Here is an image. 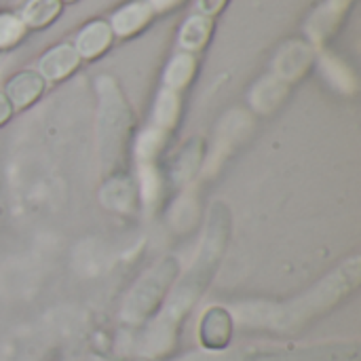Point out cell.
I'll return each instance as SVG.
<instances>
[{
  "instance_id": "1",
  "label": "cell",
  "mask_w": 361,
  "mask_h": 361,
  "mask_svg": "<svg viewBox=\"0 0 361 361\" xmlns=\"http://www.w3.org/2000/svg\"><path fill=\"white\" fill-rule=\"evenodd\" d=\"M233 315L222 307H212L203 313L199 324V341L209 351H224L233 341Z\"/></svg>"
},
{
  "instance_id": "2",
  "label": "cell",
  "mask_w": 361,
  "mask_h": 361,
  "mask_svg": "<svg viewBox=\"0 0 361 361\" xmlns=\"http://www.w3.org/2000/svg\"><path fill=\"white\" fill-rule=\"evenodd\" d=\"M80 55L76 53L74 44L61 42L51 47L38 61V74L44 78V82H59L66 80L70 74H74L80 66Z\"/></svg>"
},
{
  "instance_id": "3",
  "label": "cell",
  "mask_w": 361,
  "mask_h": 361,
  "mask_svg": "<svg viewBox=\"0 0 361 361\" xmlns=\"http://www.w3.org/2000/svg\"><path fill=\"white\" fill-rule=\"evenodd\" d=\"M44 87L47 82L36 70H21L6 82V89L2 93L11 102L13 110H25L40 99Z\"/></svg>"
},
{
  "instance_id": "4",
  "label": "cell",
  "mask_w": 361,
  "mask_h": 361,
  "mask_svg": "<svg viewBox=\"0 0 361 361\" xmlns=\"http://www.w3.org/2000/svg\"><path fill=\"white\" fill-rule=\"evenodd\" d=\"M114 42V32L106 19H93L89 21L72 42L80 59H97L102 57Z\"/></svg>"
},
{
  "instance_id": "5",
  "label": "cell",
  "mask_w": 361,
  "mask_h": 361,
  "mask_svg": "<svg viewBox=\"0 0 361 361\" xmlns=\"http://www.w3.org/2000/svg\"><path fill=\"white\" fill-rule=\"evenodd\" d=\"M152 17H154V11L148 4V0H133L125 6H121L108 23H110L114 36L129 38V36H135L137 32H142L152 21Z\"/></svg>"
},
{
  "instance_id": "6",
  "label": "cell",
  "mask_w": 361,
  "mask_h": 361,
  "mask_svg": "<svg viewBox=\"0 0 361 361\" xmlns=\"http://www.w3.org/2000/svg\"><path fill=\"white\" fill-rule=\"evenodd\" d=\"M61 0H27L19 13V19L27 30H42L61 15Z\"/></svg>"
},
{
  "instance_id": "7",
  "label": "cell",
  "mask_w": 361,
  "mask_h": 361,
  "mask_svg": "<svg viewBox=\"0 0 361 361\" xmlns=\"http://www.w3.org/2000/svg\"><path fill=\"white\" fill-rule=\"evenodd\" d=\"M212 36V19L205 15H192L186 19L180 32V47L186 53L201 51Z\"/></svg>"
},
{
  "instance_id": "8",
  "label": "cell",
  "mask_w": 361,
  "mask_h": 361,
  "mask_svg": "<svg viewBox=\"0 0 361 361\" xmlns=\"http://www.w3.org/2000/svg\"><path fill=\"white\" fill-rule=\"evenodd\" d=\"M197 72V59L192 53H180L171 59L165 72V82L171 91H182L188 87V82L195 78Z\"/></svg>"
},
{
  "instance_id": "9",
  "label": "cell",
  "mask_w": 361,
  "mask_h": 361,
  "mask_svg": "<svg viewBox=\"0 0 361 361\" xmlns=\"http://www.w3.org/2000/svg\"><path fill=\"white\" fill-rule=\"evenodd\" d=\"M27 34V27L15 13H0V51L17 47Z\"/></svg>"
},
{
  "instance_id": "10",
  "label": "cell",
  "mask_w": 361,
  "mask_h": 361,
  "mask_svg": "<svg viewBox=\"0 0 361 361\" xmlns=\"http://www.w3.org/2000/svg\"><path fill=\"white\" fill-rule=\"evenodd\" d=\"M178 114H180V95H178V91L163 89V93L157 99V110H154L157 121L171 127L178 121Z\"/></svg>"
},
{
  "instance_id": "11",
  "label": "cell",
  "mask_w": 361,
  "mask_h": 361,
  "mask_svg": "<svg viewBox=\"0 0 361 361\" xmlns=\"http://www.w3.org/2000/svg\"><path fill=\"white\" fill-rule=\"evenodd\" d=\"M224 2H226V0H197V6H199L201 15H205V17L212 19L214 15H218V13L222 11Z\"/></svg>"
},
{
  "instance_id": "12",
  "label": "cell",
  "mask_w": 361,
  "mask_h": 361,
  "mask_svg": "<svg viewBox=\"0 0 361 361\" xmlns=\"http://www.w3.org/2000/svg\"><path fill=\"white\" fill-rule=\"evenodd\" d=\"M13 106H11V102L6 99V95L0 91V127L2 125H6L8 121H11V116H13Z\"/></svg>"
},
{
  "instance_id": "13",
  "label": "cell",
  "mask_w": 361,
  "mask_h": 361,
  "mask_svg": "<svg viewBox=\"0 0 361 361\" xmlns=\"http://www.w3.org/2000/svg\"><path fill=\"white\" fill-rule=\"evenodd\" d=\"M180 2H182V0H148V4L152 6L154 13H165V11H169V8L178 6Z\"/></svg>"
},
{
  "instance_id": "14",
  "label": "cell",
  "mask_w": 361,
  "mask_h": 361,
  "mask_svg": "<svg viewBox=\"0 0 361 361\" xmlns=\"http://www.w3.org/2000/svg\"><path fill=\"white\" fill-rule=\"evenodd\" d=\"M61 2H76V0H61Z\"/></svg>"
}]
</instances>
